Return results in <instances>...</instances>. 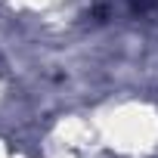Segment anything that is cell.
Here are the masks:
<instances>
[{"label": "cell", "instance_id": "1", "mask_svg": "<svg viewBox=\"0 0 158 158\" xmlns=\"http://www.w3.org/2000/svg\"><path fill=\"white\" fill-rule=\"evenodd\" d=\"M158 10V0H93L90 19L93 22H121V19H143Z\"/></svg>", "mask_w": 158, "mask_h": 158}]
</instances>
